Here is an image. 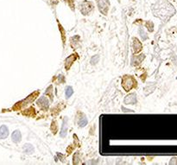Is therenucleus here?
<instances>
[{
	"label": "nucleus",
	"mask_w": 177,
	"mask_h": 165,
	"mask_svg": "<svg viewBox=\"0 0 177 165\" xmlns=\"http://www.w3.org/2000/svg\"><path fill=\"white\" fill-rule=\"evenodd\" d=\"M122 86L126 92H129L137 86V82L132 76L125 75L122 80Z\"/></svg>",
	"instance_id": "f257e3e1"
},
{
	"label": "nucleus",
	"mask_w": 177,
	"mask_h": 165,
	"mask_svg": "<svg viewBox=\"0 0 177 165\" xmlns=\"http://www.w3.org/2000/svg\"><path fill=\"white\" fill-rule=\"evenodd\" d=\"M80 8H81V13L85 16L88 15L89 13L93 10V4L90 3V2H87V1H84L82 4H80Z\"/></svg>",
	"instance_id": "f03ea898"
},
{
	"label": "nucleus",
	"mask_w": 177,
	"mask_h": 165,
	"mask_svg": "<svg viewBox=\"0 0 177 165\" xmlns=\"http://www.w3.org/2000/svg\"><path fill=\"white\" fill-rule=\"evenodd\" d=\"M97 4H98V7L99 9L100 12L106 15L108 12L109 6H110L109 1L108 0H97Z\"/></svg>",
	"instance_id": "7ed1b4c3"
},
{
	"label": "nucleus",
	"mask_w": 177,
	"mask_h": 165,
	"mask_svg": "<svg viewBox=\"0 0 177 165\" xmlns=\"http://www.w3.org/2000/svg\"><path fill=\"white\" fill-rule=\"evenodd\" d=\"M38 95V92H34L32 94H30L28 98H26V99L23 100V101H21L20 103H17L16 104V106H18L19 108L22 107H24V106H26V105H28L29 103H31L32 101L35 100L36 99V97Z\"/></svg>",
	"instance_id": "20e7f679"
},
{
	"label": "nucleus",
	"mask_w": 177,
	"mask_h": 165,
	"mask_svg": "<svg viewBox=\"0 0 177 165\" xmlns=\"http://www.w3.org/2000/svg\"><path fill=\"white\" fill-rule=\"evenodd\" d=\"M124 104H126V105H135L137 102V95H136L135 93H130V94L127 95V96L124 98Z\"/></svg>",
	"instance_id": "39448f33"
},
{
	"label": "nucleus",
	"mask_w": 177,
	"mask_h": 165,
	"mask_svg": "<svg viewBox=\"0 0 177 165\" xmlns=\"http://www.w3.org/2000/svg\"><path fill=\"white\" fill-rule=\"evenodd\" d=\"M67 129H68V119H67V117H65L64 119H63V123H62L61 129V133H60V136L61 138H65L67 136Z\"/></svg>",
	"instance_id": "423d86ee"
},
{
	"label": "nucleus",
	"mask_w": 177,
	"mask_h": 165,
	"mask_svg": "<svg viewBox=\"0 0 177 165\" xmlns=\"http://www.w3.org/2000/svg\"><path fill=\"white\" fill-rule=\"evenodd\" d=\"M77 59V55L75 54H73V55H71L70 56H68V57L66 59V61H65V67H66V69L67 70H68L69 68H70V67L72 66V64L74 62V61Z\"/></svg>",
	"instance_id": "0eeeda50"
},
{
	"label": "nucleus",
	"mask_w": 177,
	"mask_h": 165,
	"mask_svg": "<svg viewBox=\"0 0 177 165\" xmlns=\"http://www.w3.org/2000/svg\"><path fill=\"white\" fill-rule=\"evenodd\" d=\"M37 105H38V107L41 108V109H42V110H46V109H48V100L47 98H45V97H41L40 99H38V101H37Z\"/></svg>",
	"instance_id": "6e6552de"
},
{
	"label": "nucleus",
	"mask_w": 177,
	"mask_h": 165,
	"mask_svg": "<svg viewBox=\"0 0 177 165\" xmlns=\"http://www.w3.org/2000/svg\"><path fill=\"white\" fill-rule=\"evenodd\" d=\"M132 47H133V52L135 54H137L138 52H140L142 50V48H143L142 43L139 41V40L137 38H133V45H132Z\"/></svg>",
	"instance_id": "1a4fd4ad"
},
{
	"label": "nucleus",
	"mask_w": 177,
	"mask_h": 165,
	"mask_svg": "<svg viewBox=\"0 0 177 165\" xmlns=\"http://www.w3.org/2000/svg\"><path fill=\"white\" fill-rule=\"evenodd\" d=\"M9 135V130L7 126L2 125L0 127V139H5Z\"/></svg>",
	"instance_id": "9d476101"
},
{
	"label": "nucleus",
	"mask_w": 177,
	"mask_h": 165,
	"mask_svg": "<svg viewBox=\"0 0 177 165\" xmlns=\"http://www.w3.org/2000/svg\"><path fill=\"white\" fill-rule=\"evenodd\" d=\"M11 139L12 141L14 142V143H19L21 139H22V135H21V132H19L18 130H16L15 132L12 133V135H11Z\"/></svg>",
	"instance_id": "9b49d317"
},
{
	"label": "nucleus",
	"mask_w": 177,
	"mask_h": 165,
	"mask_svg": "<svg viewBox=\"0 0 177 165\" xmlns=\"http://www.w3.org/2000/svg\"><path fill=\"white\" fill-rule=\"evenodd\" d=\"M24 151L27 154H31L34 151V148L30 144H26L24 146Z\"/></svg>",
	"instance_id": "f8f14e48"
},
{
	"label": "nucleus",
	"mask_w": 177,
	"mask_h": 165,
	"mask_svg": "<svg viewBox=\"0 0 177 165\" xmlns=\"http://www.w3.org/2000/svg\"><path fill=\"white\" fill-rule=\"evenodd\" d=\"M145 58L144 55H138L137 57H135L133 59V61H132V63L134 64V65H138V64H140L141 62H142V61L144 60Z\"/></svg>",
	"instance_id": "ddd939ff"
},
{
	"label": "nucleus",
	"mask_w": 177,
	"mask_h": 165,
	"mask_svg": "<svg viewBox=\"0 0 177 165\" xmlns=\"http://www.w3.org/2000/svg\"><path fill=\"white\" fill-rule=\"evenodd\" d=\"M78 124H79V125H80L81 127H84V126H86V125L87 124V118L83 115V117L80 118V120H79Z\"/></svg>",
	"instance_id": "4468645a"
},
{
	"label": "nucleus",
	"mask_w": 177,
	"mask_h": 165,
	"mask_svg": "<svg viewBox=\"0 0 177 165\" xmlns=\"http://www.w3.org/2000/svg\"><path fill=\"white\" fill-rule=\"evenodd\" d=\"M73 93V90L72 87H67L66 88V97L68 99L72 96V94Z\"/></svg>",
	"instance_id": "2eb2a0df"
},
{
	"label": "nucleus",
	"mask_w": 177,
	"mask_h": 165,
	"mask_svg": "<svg viewBox=\"0 0 177 165\" xmlns=\"http://www.w3.org/2000/svg\"><path fill=\"white\" fill-rule=\"evenodd\" d=\"M99 61V55H93L92 59H91V64L92 65H95Z\"/></svg>",
	"instance_id": "dca6fc26"
},
{
	"label": "nucleus",
	"mask_w": 177,
	"mask_h": 165,
	"mask_svg": "<svg viewBox=\"0 0 177 165\" xmlns=\"http://www.w3.org/2000/svg\"><path fill=\"white\" fill-rule=\"evenodd\" d=\"M139 34L141 35V37H142L144 40L147 39V36H146V33H145L144 31H143V30H142V29H140V30H139Z\"/></svg>",
	"instance_id": "f3484780"
},
{
	"label": "nucleus",
	"mask_w": 177,
	"mask_h": 165,
	"mask_svg": "<svg viewBox=\"0 0 177 165\" xmlns=\"http://www.w3.org/2000/svg\"><path fill=\"white\" fill-rule=\"evenodd\" d=\"M122 111H123V112H133V111H132V110L126 109V108L124 107H122Z\"/></svg>",
	"instance_id": "a211bd4d"
},
{
	"label": "nucleus",
	"mask_w": 177,
	"mask_h": 165,
	"mask_svg": "<svg viewBox=\"0 0 177 165\" xmlns=\"http://www.w3.org/2000/svg\"><path fill=\"white\" fill-rule=\"evenodd\" d=\"M58 80H59V81H61V82H64V76H63V75H60V76L58 77Z\"/></svg>",
	"instance_id": "6ab92c4d"
},
{
	"label": "nucleus",
	"mask_w": 177,
	"mask_h": 165,
	"mask_svg": "<svg viewBox=\"0 0 177 165\" xmlns=\"http://www.w3.org/2000/svg\"><path fill=\"white\" fill-rule=\"evenodd\" d=\"M68 4H69V5L72 8V10H73V0H68Z\"/></svg>",
	"instance_id": "aec40b11"
}]
</instances>
